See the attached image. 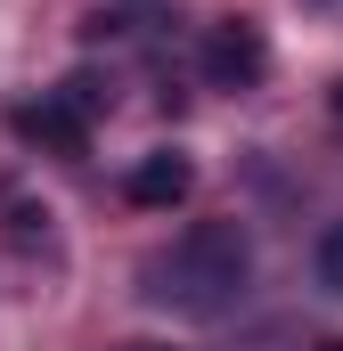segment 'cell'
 <instances>
[{"label": "cell", "instance_id": "cell-1", "mask_svg": "<svg viewBox=\"0 0 343 351\" xmlns=\"http://www.w3.org/2000/svg\"><path fill=\"white\" fill-rule=\"evenodd\" d=\"M254 286V237L237 221H188L139 262V302L172 319H229Z\"/></svg>", "mask_w": 343, "mask_h": 351}, {"label": "cell", "instance_id": "cell-2", "mask_svg": "<svg viewBox=\"0 0 343 351\" xmlns=\"http://www.w3.org/2000/svg\"><path fill=\"white\" fill-rule=\"evenodd\" d=\"M204 74L221 90H254L261 74H270V41H261L254 16H221V25L204 33Z\"/></svg>", "mask_w": 343, "mask_h": 351}, {"label": "cell", "instance_id": "cell-3", "mask_svg": "<svg viewBox=\"0 0 343 351\" xmlns=\"http://www.w3.org/2000/svg\"><path fill=\"white\" fill-rule=\"evenodd\" d=\"M123 188H131V204L164 213V204H180V196L196 188V164H188L180 147H156V156H139V164H131V180H123Z\"/></svg>", "mask_w": 343, "mask_h": 351}, {"label": "cell", "instance_id": "cell-4", "mask_svg": "<svg viewBox=\"0 0 343 351\" xmlns=\"http://www.w3.org/2000/svg\"><path fill=\"white\" fill-rule=\"evenodd\" d=\"M311 262H319V286H327V294H343V221H327V229H319V254H311Z\"/></svg>", "mask_w": 343, "mask_h": 351}, {"label": "cell", "instance_id": "cell-5", "mask_svg": "<svg viewBox=\"0 0 343 351\" xmlns=\"http://www.w3.org/2000/svg\"><path fill=\"white\" fill-rule=\"evenodd\" d=\"M311 351H343V335H319V343H311Z\"/></svg>", "mask_w": 343, "mask_h": 351}, {"label": "cell", "instance_id": "cell-6", "mask_svg": "<svg viewBox=\"0 0 343 351\" xmlns=\"http://www.w3.org/2000/svg\"><path fill=\"white\" fill-rule=\"evenodd\" d=\"M327 106H335V123H343V82H335V98H327Z\"/></svg>", "mask_w": 343, "mask_h": 351}, {"label": "cell", "instance_id": "cell-7", "mask_svg": "<svg viewBox=\"0 0 343 351\" xmlns=\"http://www.w3.org/2000/svg\"><path fill=\"white\" fill-rule=\"evenodd\" d=\"M311 8H335V16H343V0H311Z\"/></svg>", "mask_w": 343, "mask_h": 351}, {"label": "cell", "instance_id": "cell-8", "mask_svg": "<svg viewBox=\"0 0 343 351\" xmlns=\"http://www.w3.org/2000/svg\"><path fill=\"white\" fill-rule=\"evenodd\" d=\"M131 351H156V343H131Z\"/></svg>", "mask_w": 343, "mask_h": 351}]
</instances>
